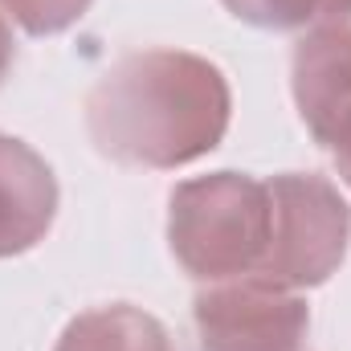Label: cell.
Returning <instances> with one entry per match:
<instances>
[{
	"instance_id": "6da1fadb",
	"label": "cell",
	"mask_w": 351,
	"mask_h": 351,
	"mask_svg": "<svg viewBox=\"0 0 351 351\" xmlns=\"http://www.w3.org/2000/svg\"><path fill=\"white\" fill-rule=\"evenodd\" d=\"M229 114V78L208 58L184 49L127 53L86 98V127L98 152L160 172L217 152Z\"/></svg>"
},
{
	"instance_id": "7a4b0ae2",
	"label": "cell",
	"mask_w": 351,
	"mask_h": 351,
	"mask_svg": "<svg viewBox=\"0 0 351 351\" xmlns=\"http://www.w3.org/2000/svg\"><path fill=\"white\" fill-rule=\"evenodd\" d=\"M168 245L200 282L258 274L269 245V188L245 172H213L168 196Z\"/></svg>"
},
{
	"instance_id": "3957f363",
	"label": "cell",
	"mask_w": 351,
	"mask_h": 351,
	"mask_svg": "<svg viewBox=\"0 0 351 351\" xmlns=\"http://www.w3.org/2000/svg\"><path fill=\"white\" fill-rule=\"evenodd\" d=\"M269 188V245L262 278L286 290L323 286L348 258L351 204L327 176L282 172L265 180Z\"/></svg>"
},
{
	"instance_id": "277c9868",
	"label": "cell",
	"mask_w": 351,
	"mask_h": 351,
	"mask_svg": "<svg viewBox=\"0 0 351 351\" xmlns=\"http://www.w3.org/2000/svg\"><path fill=\"white\" fill-rule=\"evenodd\" d=\"M200 351H302L306 302L262 274L225 278L192 302Z\"/></svg>"
},
{
	"instance_id": "5b68a950",
	"label": "cell",
	"mask_w": 351,
	"mask_h": 351,
	"mask_svg": "<svg viewBox=\"0 0 351 351\" xmlns=\"http://www.w3.org/2000/svg\"><path fill=\"white\" fill-rule=\"evenodd\" d=\"M290 90L315 143L331 147L339 127L351 119V21L315 25L298 37L290 58Z\"/></svg>"
},
{
	"instance_id": "8992f818",
	"label": "cell",
	"mask_w": 351,
	"mask_h": 351,
	"mask_svg": "<svg viewBox=\"0 0 351 351\" xmlns=\"http://www.w3.org/2000/svg\"><path fill=\"white\" fill-rule=\"evenodd\" d=\"M58 217V176L16 135H0V258L29 254Z\"/></svg>"
},
{
	"instance_id": "52a82bcc",
	"label": "cell",
	"mask_w": 351,
	"mask_h": 351,
	"mask_svg": "<svg viewBox=\"0 0 351 351\" xmlns=\"http://www.w3.org/2000/svg\"><path fill=\"white\" fill-rule=\"evenodd\" d=\"M53 351H172V339L156 315L114 302L70 319Z\"/></svg>"
},
{
	"instance_id": "ba28073f",
	"label": "cell",
	"mask_w": 351,
	"mask_h": 351,
	"mask_svg": "<svg viewBox=\"0 0 351 351\" xmlns=\"http://www.w3.org/2000/svg\"><path fill=\"white\" fill-rule=\"evenodd\" d=\"M237 21L254 29H315V25H335L351 16V0H221Z\"/></svg>"
},
{
	"instance_id": "9c48e42d",
	"label": "cell",
	"mask_w": 351,
	"mask_h": 351,
	"mask_svg": "<svg viewBox=\"0 0 351 351\" xmlns=\"http://www.w3.org/2000/svg\"><path fill=\"white\" fill-rule=\"evenodd\" d=\"M94 0H0V8L33 37H53L78 25Z\"/></svg>"
},
{
	"instance_id": "30bf717a",
	"label": "cell",
	"mask_w": 351,
	"mask_h": 351,
	"mask_svg": "<svg viewBox=\"0 0 351 351\" xmlns=\"http://www.w3.org/2000/svg\"><path fill=\"white\" fill-rule=\"evenodd\" d=\"M331 156H335V172H339V180L351 188V119L339 127V135H335V143H331Z\"/></svg>"
},
{
	"instance_id": "8fae6325",
	"label": "cell",
	"mask_w": 351,
	"mask_h": 351,
	"mask_svg": "<svg viewBox=\"0 0 351 351\" xmlns=\"http://www.w3.org/2000/svg\"><path fill=\"white\" fill-rule=\"evenodd\" d=\"M8 66H12V33H8V25H4V16H0V82H4Z\"/></svg>"
}]
</instances>
